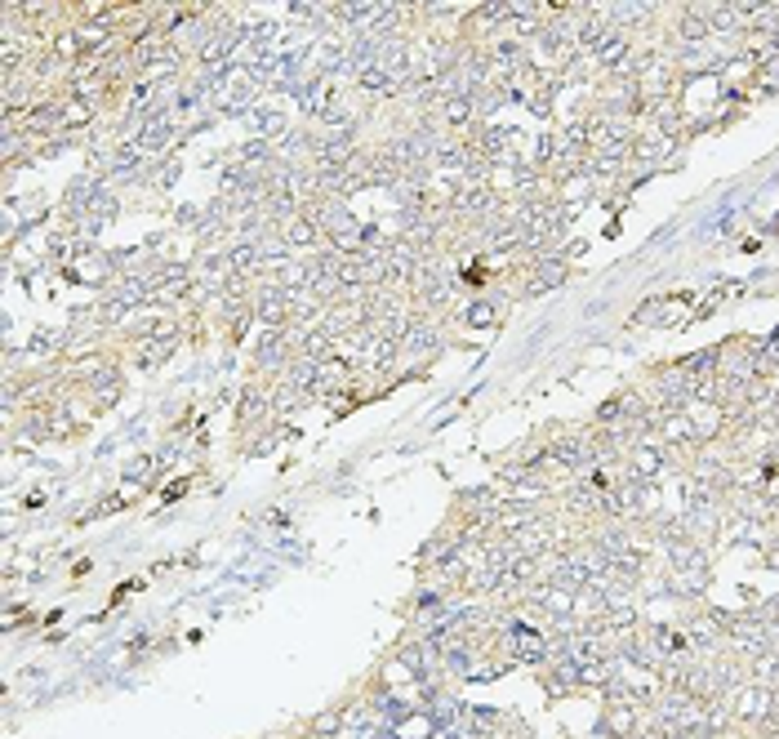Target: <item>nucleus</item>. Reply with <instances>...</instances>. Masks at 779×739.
I'll return each mask as SVG.
<instances>
[{
    "label": "nucleus",
    "mask_w": 779,
    "mask_h": 739,
    "mask_svg": "<svg viewBox=\"0 0 779 739\" xmlns=\"http://www.w3.org/2000/svg\"><path fill=\"white\" fill-rule=\"evenodd\" d=\"M441 116H446V125H468L473 116H477V103H473V94H450V99H441Z\"/></svg>",
    "instance_id": "obj_7"
},
{
    "label": "nucleus",
    "mask_w": 779,
    "mask_h": 739,
    "mask_svg": "<svg viewBox=\"0 0 779 739\" xmlns=\"http://www.w3.org/2000/svg\"><path fill=\"white\" fill-rule=\"evenodd\" d=\"M401 347H406V352H415V356H419V352H433V347H437V330H433V325H424V321H410V330H406Z\"/></svg>",
    "instance_id": "obj_9"
},
{
    "label": "nucleus",
    "mask_w": 779,
    "mask_h": 739,
    "mask_svg": "<svg viewBox=\"0 0 779 739\" xmlns=\"http://www.w3.org/2000/svg\"><path fill=\"white\" fill-rule=\"evenodd\" d=\"M263 393H245V401H241V419H258L263 415Z\"/></svg>",
    "instance_id": "obj_17"
},
{
    "label": "nucleus",
    "mask_w": 779,
    "mask_h": 739,
    "mask_svg": "<svg viewBox=\"0 0 779 739\" xmlns=\"http://www.w3.org/2000/svg\"><path fill=\"white\" fill-rule=\"evenodd\" d=\"M121 379H116V370H99V375H90V393L99 397V401H112L121 388H116Z\"/></svg>",
    "instance_id": "obj_14"
},
{
    "label": "nucleus",
    "mask_w": 779,
    "mask_h": 739,
    "mask_svg": "<svg viewBox=\"0 0 779 739\" xmlns=\"http://www.w3.org/2000/svg\"><path fill=\"white\" fill-rule=\"evenodd\" d=\"M668 312H677V303H668V298H655V303H646V307L637 312V321H646V325H659V321H668Z\"/></svg>",
    "instance_id": "obj_16"
},
{
    "label": "nucleus",
    "mask_w": 779,
    "mask_h": 739,
    "mask_svg": "<svg viewBox=\"0 0 779 739\" xmlns=\"http://www.w3.org/2000/svg\"><path fill=\"white\" fill-rule=\"evenodd\" d=\"M59 343H68V334H63V330H36V334H32V343H28V352L50 356V352H59Z\"/></svg>",
    "instance_id": "obj_13"
},
{
    "label": "nucleus",
    "mask_w": 779,
    "mask_h": 739,
    "mask_svg": "<svg viewBox=\"0 0 779 739\" xmlns=\"http://www.w3.org/2000/svg\"><path fill=\"white\" fill-rule=\"evenodd\" d=\"M285 330H272L263 343H258V365H267V370H276V365H285Z\"/></svg>",
    "instance_id": "obj_10"
},
{
    "label": "nucleus",
    "mask_w": 779,
    "mask_h": 739,
    "mask_svg": "<svg viewBox=\"0 0 779 739\" xmlns=\"http://www.w3.org/2000/svg\"><path fill=\"white\" fill-rule=\"evenodd\" d=\"M659 468H664V459H659L655 446H637V450H632V473L650 477V473H659Z\"/></svg>",
    "instance_id": "obj_15"
},
{
    "label": "nucleus",
    "mask_w": 779,
    "mask_h": 739,
    "mask_svg": "<svg viewBox=\"0 0 779 739\" xmlns=\"http://www.w3.org/2000/svg\"><path fill=\"white\" fill-rule=\"evenodd\" d=\"M473 321H477V325H481V321H490V307H486V303H477V307H473Z\"/></svg>",
    "instance_id": "obj_18"
},
{
    "label": "nucleus",
    "mask_w": 779,
    "mask_h": 739,
    "mask_svg": "<svg viewBox=\"0 0 779 739\" xmlns=\"http://www.w3.org/2000/svg\"><path fill=\"white\" fill-rule=\"evenodd\" d=\"M254 125H258V139H267V143H281V134H285L281 112H254Z\"/></svg>",
    "instance_id": "obj_12"
},
{
    "label": "nucleus",
    "mask_w": 779,
    "mask_h": 739,
    "mask_svg": "<svg viewBox=\"0 0 779 739\" xmlns=\"http://www.w3.org/2000/svg\"><path fill=\"white\" fill-rule=\"evenodd\" d=\"M592 59H597V68H606V72H628V36L610 32V36L592 50Z\"/></svg>",
    "instance_id": "obj_3"
},
{
    "label": "nucleus",
    "mask_w": 779,
    "mask_h": 739,
    "mask_svg": "<svg viewBox=\"0 0 779 739\" xmlns=\"http://www.w3.org/2000/svg\"><path fill=\"white\" fill-rule=\"evenodd\" d=\"M775 406H779V379H775Z\"/></svg>",
    "instance_id": "obj_19"
},
{
    "label": "nucleus",
    "mask_w": 779,
    "mask_h": 739,
    "mask_svg": "<svg viewBox=\"0 0 779 739\" xmlns=\"http://www.w3.org/2000/svg\"><path fill=\"white\" fill-rule=\"evenodd\" d=\"M735 708H739V717H766L770 712V695L757 690V686H748V690L735 695Z\"/></svg>",
    "instance_id": "obj_11"
},
{
    "label": "nucleus",
    "mask_w": 779,
    "mask_h": 739,
    "mask_svg": "<svg viewBox=\"0 0 779 739\" xmlns=\"http://www.w3.org/2000/svg\"><path fill=\"white\" fill-rule=\"evenodd\" d=\"M352 81H356L361 90H370V94H387V90H397V85H393V76L383 72V63H378V59L356 63V68H352Z\"/></svg>",
    "instance_id": "obj_4"
},
{
    "label": "nucleus",
    "mask_w": 779,
    "mask_h": 739,
    "mask_svg": "<svg viewBox=\"0 0 779 739\" xmlns=\"http://www.w3.org/2000/svg\"><path fill=\"white\" fill-rule=\"evenodd\" d=\"M254 312H258V321H263V325H272V330H285V325H290V316H294V307H290V298H285V290H281V285H267V290L258 294Z\"/></svg>",
    "instance_id": "obj_1"
},
{
    "label": "nucleus",
    "mask_w": 779,
    "mask_h": 739,
    "mask_svg": "<svg viewBox=\"0 0 779 739\" xmlns=\"http://www.w3.org/2000/svg\"><path fill=\"white\" fill-rule=\"evenodd\" d=\"M174 356V338H143L139 343V365L143 370H156L161 361H170Z\"/></svg>",
    "instance_id": "obj_8"
},
{
    "label": "nucleus",
    "mask_w": 779,
    "mask_h": 739,
    "mask_svg": "<svg viewBox=\"0 0 779 739\" xmlns=\"http://www.w3.org/2000/svg\"><path fill=\"white\" fill-rule=\"evenodd\" d=\"M708 14H703V5H690L686 14H681V23H677V41H686V45H699V41H708Z\"/></svg>",
    "instance_id": "obj_5"
},
{
    "label": "nucleus",
    "mask_w": 779,
    "mask_h": 739,
    "mask_svg": "<svg viewBox=\"0 0 779 739\" xmlns=\"http://www.w3.org/2000/svg\"><path fill=\"white\" fill-rule=\"evenodd\" d=\"M281 236H285V245H290V250H312V245H321V241H325V232H321V223H316L312 214H294V219H285Z\"/></svg>",
    "instance_id": "obj_2"
},
{
    "label": "nucleus",
    "mask_w": 779,
    "mask_h": 739,
    "mask_svg": "<svg viewBox=\"0 0 779 739\" xmlns=\"http://www.w3.org/2000/svg\"><path fill=\"white\" fill-rule=\"evenodd\" d=\"M99 116V103H85V99H68L59 103V130H81Z\"/></svg>",
    "instance_id": "obj_6"
}]
</instances>
